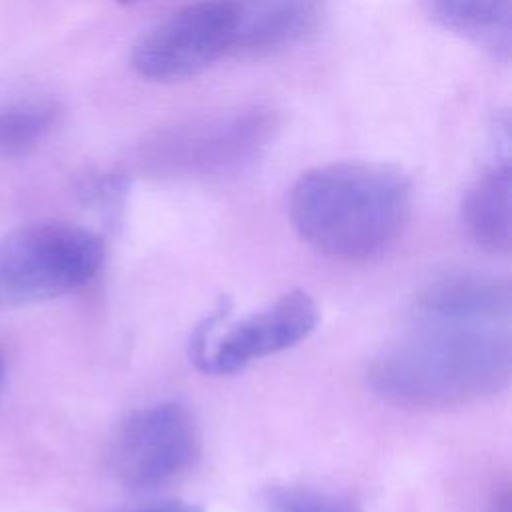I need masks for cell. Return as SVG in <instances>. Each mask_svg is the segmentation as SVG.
<instances>
[{"instance_id": "14", "label": "cell", "mask_w": 512, "mask_h": 512, "mask_svg": "<svg viewBox=\"0 0 512 512\" xmlns=\"http://www.w3.org/2000/svg\"><path fill=\"white\" fill-rule=\"evenodd\" d=\"M126 512H204V508L184 500H168V502H156V504L132 508Z\"/></svg>"}, {"instance_id": "3", "label": "cell", "mask_w": 512, "mask_h": 512, "mask_svg": "<svg viewBox=\"0 0 512 512\" xmlns=\"http://www.w3.org/2000/svg\"><path fill=\"white\" fill-rule=\"evenodd\" d=\"M104 244L92 230L38 220L0 234V310L42 304L84 288L100 270Z\"/></svg>"}, {"instance_id": "13", "label": "cell", "mask_w": 512, "mask_h": 512, "mask_svg": "<svg viewBox=\"0 0 512 512\" xmlns=\"http://www.w3.org/2000/svg\"><path fill=\"white\" fill-rule=\"evenodd\" d=\"M268 504L274 512H356L348 498L310 486H276Z\"/></svg>"}, {"instance_id": "7", "label": "cell", "mask_w": 512, "mask_h": 512, "mask_svg": "<svg viewBox=\"0 0 512 512\" xmlns=\"http://www.w3.org/2000/svg\"><path fill=\"white\" fill-rule=\"evenodd\" d=\"M318 324V306L304 290L280 296L268 308L234 324L208 350L202 372L234 374L254 360L278 354L308 338Z\"/></svg>"}, {"instance_id": "8", "label": "cell", "mask_w": 512, "mask_h": 512, "mask_svg": "<svg viewBox=\"0 0 512 512\" xmlns=\"http://www.w3.org/2000/svg\"><path fill=\"white\" fill-rule=\"evenodd\" d=\"M230 54H270L304 40L324 16L326 0H230Z\"/></svg>"}, {"instance_id": "16", "label": "cell", "mask_w": 512, "mask_h": 512, "mask_svg": "<svg viewBox=\"0 0 512 512\" xmlns=\"http://www.w3.org/2000/svg\"><path fill=\"white\" fill-rule=\"evenodd\" d=\"M118 2H122V4H128V2H136V0H118Z\"/></svg>"}, {"instance_id": "10", "label": "cell", "mask_w": 512, "mask_h": 512, "mask_svg": "<svg viewBox=\"0 0 512 512\" xmlns=\"http://www.w3.org/2000/svg\"><path fill=\"white\" fill-rule=\"evenodd\" d=\"M426 16L488 56L508 62L512 46L510 0H420Z\"/></svg>"}, {"instance_id": "6", "label": "cell", "mask_w": 512, "mask_h": 512, "mask_svg": "<svg viewBox=\"0 0 512 512\" xmlns=\"http://www.w3.org/2000/svg\"><path fill=\"white\" fill-rule=\"evenodd\" d=\"M230 0H198L154 28L132 48V68L152 82H176L200 74L230 54Z\"/></svg>"}, {"instance_id": "9", "label": "cell", "mask_w": 512, "mask_h": 512, "mask_svg": "<svg viewBox=\"0 0 512 512\" xmlns=\"http://www.w3.org/2000/svg\"><path fill=\"white\" fill-rule=\"evenodd\" d=\"M496 156L492 164L470 186L462 202V222L468 236L482 250L504 256L512 244V216H510V192L512 172L508 158V122L498 128Z\"/></svg>"}, {"instance_id": "5", "label": "cell", "mask_w": 512, "mask_h": 512, "mask_svg": "<svg viewBox=\"0 0 512 512\" xmlns=\"http://www.w3.org/2000/svg\"><path fill=\"white\" fill-rule=\"evenodd\" d=\"M200 454L194 416L178 402L138 408L116 426L108 466L132 492H150L182 476Z\"/></svg>"}, {"instance_id": "4", "label": "cell", "mask_w": 512, "mask_h": 512, "mask_svg": "<svg viewBox=\"0 0 512 512\" xmlns=\"http://www.w3.org/2000/svg\"><path fill=\"white\" fill-rule=\"evenodd\" d=\"M274 130V114L260 106L226 110L178 122L156 132L142 148V160L162 174H214L256 156Z\"/></svg>"}, {"instance_id": "11", "label": "cell", "mask_w": 512, "mask_h": 512, "mask_svg": "<svg viewBox=\"0 0 512 512\" xmlns=\"http://www.w3.org/2000/svg\"><path fill=\"white\" fill-rule=\"evenodd\" d=\"M416 310L446 316L510 320L512 292L506 280L456 274L428 284L416 300Z\"/></svg>"}, {"instance_id": "15", "label": "cell", "mask_w": 512, "mask_h": 512, "mask_svg": "<svg viewBox=\"0 0 512 512\" xmlns=\"http://www.w3.org/2000/svg\"><path fill=\"white\" fill-rule=\"evenodd\" d=\"M488 512H512V496H510V484L504 482L498 486L488 502Z\"/></svg>"}, {"instance_id": "12", "label": "cell", "mask_w": 512, "mask_h": 512, "mask_svg": "<svg viewBox=\"0 0 512 512\" xmlns=\"http://www.w3.org/2000/svg\"><path fill=\"white\" fill-rule=\"evenodd\" d=\"M62 108L52 98L0 100V154L20 156L36 148L58 124Z\"/></svg>"}, {"instance_id": "1", "label": "cell", "mask_w": 512, "mask_h": 512, "mask_svg": "<svg viewBox=\"0 0 512 512\" xmlns=\"http://www.w3.org/2000/svg\"><path fill=\"white\" fill-rule=\"evenodd\" d=\"M512 370L510 320L414 312L372 362L368 380L392 404L450 408L504 390Z\"/></svg>"}, {"instance_id": "17", "label": "cell", "mask_w": 512, "mask_h": 512, "mask_svg": "<svg viewBox=\"0 0 512 512\" xmlns=\"http://www.w3.org/2000/svg\"><path fill=\"white\" fill-rule=\"evenodd\" d=\"M0 382H2V358H0Z\"/></svg>"}, {"instance_id": "2", "label": "cell", "mask_w": 512, "mask_h": 512, "mask_svg": "<svg viewBox=\"0 0 512 512\" xmlns=\"http://www.w3.org/2000/svg\"><path fill=\"white\" fill-rule=\"evenodd\" d=\"M410 182L394 166L332 162L304 172L290 190L288 212L298 236L344 262L380 256L402 234Z\"/></svg>"}]
</instances>
